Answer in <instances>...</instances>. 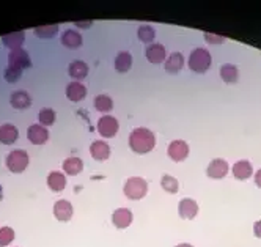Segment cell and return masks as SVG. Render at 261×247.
I'll return each mask as SVG.
<instances>
[{
  "instance_id": "cell-1",
  "label": "cell",
  "mask_w": 261,
  "mask_h": 247,
  "mask_svg": "<svg viewBox=\"0 0 261 247\" xmlns=\"http://www.w3.org/2000/svg\"><path fill=\"white\" fill-rule=\"evenodd\" d=\"M156 145V137L154 134L146 128H137L130 132L129 137V146L133 148L136 153L143 155V153H150Z\"/></svg>"
},
{
  "instance_id": "cell-2",
  "label": "cell",
  "mask_w": 261,
  "mask_h": 247,
  "mask_svg": "<svg viewBox=\"0 0 261 247\" xmlns=\"http://www.w3.org/2000/svg\"><path fill=\"white\" fill-rule=\"evenodd\" d=\"M211 66V54L203 49V47H198L195 51L191 52V57H189V68L195 72H206Z\"/></svg>"
},
{
  "instance_id": "cell-3",
  "label": "cell",
  "mask_w": 261,
  "mask_h": 247,
  "mask_svg": "<svg viewBox=\"0 0 261 247\" xmlns=\"http://www.w3.org/2000/svg\"><path fill=\"white\" fill-rule=\"evenodd\" d=\"M146 192H148V183L140 177L129 178L124 184V195L130 200H140L146 195Z\"/></svg>"
},
{
  "instance_id": "cell-4",
  "label": "cell",
  "mask_w": 261,
  "mask_h": 247,
  "mask_svg": "<svg viewBox=\"0 0 261 247\" xmlns=\"http://www.w3.org/2000/svg\"><path fill=\"white\" fill-rule=\"evenodd\" d=\"M29 165V155L24 150H14L7 158V167L13 174H22Z\"/></svg>"
},
{
  "instance_id": "cell-5",
  "label": "cell",
  "mask_w": 261,
  "mask_h": 247,
  "mask_svg": "<svg viewBox=\"0 0 261 247\" xmlns=\"http://www.w3.org/2000/svg\"><path fill=\"white\" fill-rule=\"evenodd\" d=\"M98 132L102 137H106V139L114 137L118 132V120L114 118V117H110V115H106V117L99 118V121H98Z\"/></svg>"
},
{
  "instance_id": "cell-6",
  "label": "cell",
  "mask_w": 261,
  "mask_h": 247,
  "mask_svg": "<svg viewBox=\"0 0 261 247\" xmlns=\"http://www.w3.org/2000/svg\"><path fill=\"white\" fill-rule=\"evenodd\" d=\"M189 155V145L186 143L184 140H173L170 145H169V156L176 161V162H181L188 158Z\"/></svg>"
},
{
  "instance_id": "cell-7",
  "label": "cell",
  "mask_w": 261,
  "mask_h": 247,
  "mask_svg": "<svg viewBox=\"0 0 261 247\" xmlns=\"http://www.w3.org/2000/svg\"><path fill=\"white\" fill-rule=\"evenodd\" d=\"M8 65L10 66H17V68H30L32 62H30V57L25 51L22 49H17V51H11L8 55Z\"/></svg>"
},
{
  "instance_id": "cell-8",
  "label": "cell",
  "mask_w": 261,
  "mask_h": 247,
  "mask_svg": "<svg viewBox=\"0 0 261 247\" xmlns=\"http://www.w3.org/2000/svg\"><path fill=\"white\" fill-rule=\"evenodd\" d=\"M27 137L32 143L35 145H41L49 139V131L43 125H32L27 129Z\"/></svg>"
},
{
  "instance_id": "cell-9",
  "label": "cell",
  "mask_w": 261,
  "mask_h": 247,
  "mask_svg": "<svg viewBox=\"0 0 261 247\" xmlns=\"http://www.w3.org/2000/svg\"><path fill=\"white\" fill-rule=\"evenodd\" d=\"M206 174L210 178H223L227 174H228V162L223 161V159H214L211 161V164L208 165L206 168Z\"/></svg>"
},
{
  "instance_id": "cell-10",
  "label": "cell",
  "mask_w": 261,
  "mask_h": 247,
  "mask_svg": "<svg viewBox=\"0 0 261 247\" xmlns=\"http://www.w3.org/2000/svg\"><path fill=\"white\" fill-rule=\"evenodd\" d=\"M178 213L182 219H194L198 213V205L192 199H184L178 205Z\"/></svg>"
},
{
  "instance_id": "cell-11",
  "label": "cell",
  "mask_w": 261,
  "mask_h": 247,
  "mask_svg": "<svg viewBox=\"0 0 261 247\" xmlns=\"http://www.w3.org/2000/svg\"><path fill=\"white\" fill-rule=\"evenodd\" d=\"M54 214L60 222H68L72 217V205L68 200H59L54 205Z\"/></svg>"
},
{
  "instance_id": "cell-12",
  "label": "cell",
  "mask_w": 261,
  "mask_h": 247,
  "mask_svg": "<svg viewBox=\"0 0 261 247\" xmlns=\"http://www.w3.org/2000/svg\"><path fill=\"white\" fill-rule=\"evenodd\" d=\"M146 59L150 63H162L165 60V47L159 43H154V44H150L146 47Z\"/></svg>"
},
{
  "instance_id": "cell-13",
  "label": "cell",
  "mask_w": 261,
  "mask_h": 247,
  "mask_svg": "<svg viewBox=\"0 0 261 247\" xmlns=\"http://www.w3.org/2000/svg\"><path fill=\"white\" fill-rule=\"evenodd\" d=\"M24 40H25V33L24 32H13V33H8L2 38V43L10 47L11 51H17L21 49V46L24 44Z\"/></svg>"
},
{
  "instance_id": "cell-14",
  "label": "cell",
  "mask_w": 261,
  "mask_h": 247,
  "mask_svg": "<svg viewBox=\"0 0 261 247\" xmlns=\"http://www.w3.org/2000/svg\"><path fill=\"white\" fill-rule=\"evenodd\" d=\"M90 153L96 161H106L110 156V146L102 140H96V142L91 143Z\"/></svg>"
},
{
  "instance_id": "cell-15",
  "label": "cell",
  "mask_w": 261,
  "mask_h": 247,
  "mask_svg": "<svg viewBox=\"0 0 261 247\" xmlns=\"http://www.w3.org/2000/svg\"><path fill=\"white\" fill-rule=\"evenodd\" d=\"M19 137V131L13 125H2L0 126V142L5 145H11Z\"/></svg>"
},
{
  "instance_id": "cell-16",
  "label": "cell",
  "mask_w": 261,
  "mask_h": 247,
  "mask_svg": "<svg viewBox=\"0 0 261 247\" xmlns=\"http://www.w3.org/2000/svg\"><path fill=\"white\" fill-rule=\"evenodd\" d=\"M112 220H114V225L117 229H126V227H129L130 222H133V213L129 210H124V208H120V210H117L114 216H112Z\"/></svg>"
},
{
  "instance_id": "cell-17",
  "label": "cell",
  "mask_w": 261,
  "mask_h": 247,
  "mask_svg": "<svg viewBox=\"0 0 261 247\" xmlns=\"http://www.w3.org/2000/svg\"><path fill=\"white\" fill-rule=\"evenodd\" d=\"M87 94V88L81 84V82H71L68 87H66V96L68 100L77 103V101H82Z\"/></svg>"
},
{
  "instance_id": "cell-18",
  "label": "cell",
  "mask_w": 261,
  "mask_h": 247,
  "mask_svg": "<svg viewBox=\"0 0 261 247\" xmlns=\"http://www.w3.org/2000/svg\"><path fill=\"white\" fill-rule=\"evenodd\" d=\"M252 174H253V168L249 161H238L233 165V175L238 180H247L252 177Z\"/></svg>"
},
{
  "instance_id": "cell-19",
  "label": "cell",
  "mask_w": 261,
  "mask_h": 247,
  "mask_svg": "<svg viewBox=\"0 0 261 247\" xmlns=\"http://www.w3.org/2000/svg\"><path fill=\"white\" fill-rule=\"evenodd\" d=\"M10 103L14 109H27L32 104V98L27 91H14L11 94Z\"/></svg>"
},
{
  "instance_id": "cell-20",
  "label": "cell",
  "mask_w": 261,
  "mask_h": 247,
  "mask_svg": "<svg viewBox=\"0 0 261 247\" xmlns=\"http://www.w3.org/2000/svg\"><path fill=\"white\" fill-rule=\"evenodd\" d=\"M182 65H184L182 54L173 52V54H170L169 60L165 62V71H167V72H170V74H176L178 71L182 69Z\"/></svg>"
},
{
  "instance_id": "cell-21",
  "label": "cell",
  "mask_w": 261,
  "mask_h": 247,
  "mask_svg": "<svg viewBox=\"0 0 261 247\" xmlns=\"http://www.w3.org/2000/svg\"><path fill=\"white\" fill-rule=\"evenodd\" d=\"M47 186L50 187V191H54V192L63 191L65 186H66L65 175L60 174V172H52V174H49V177H47Z\"/></svg>"
},
{
  "instance_id": "cell-22",
  "label": "cell",
  "mask_w": 261,
  "mask_h": 247,
  "mask_svg": "<svg viewBox=\"0 0 261 247\" xmlns=\"http://www.w3.org/2000/svg\"><path fill=\"white\" fill-rule=\"evenodd\" d=\"M62 43L69 49H76V47L82 46V36L76 30H66L62 36Z\"/></svg>"
},
{
  "instance_id": "cell-23",
  "label": "cell",
  "mask_w": 261,
  "mask_h": 247,
  "mask_svg": "<svg viewBox=\"0 0 261 247\" xmlns=\"http://www.w3.org/2000/svg\"><path fill=\"white\" fill-rule=\"evenodd\" d=\"M220 78L223 79V82H227V84H236L238 78H239L238 68L234 65H231V63L222 65V68H220Z\"/></svg>"
},
{
  "instance_id": "cell-24",
  "label": "cell",
  "mask_w": 261,
  "mask_h": 247,
  "mask_svg": "<svg viewBox=\"0 0 261 247\" xmlns=\"http://www.w3.org/2000/svg\"><path fill=\"white\" fill-rule=\"evenodd\" d=\"M82 168H84V162H82V159H79V158H68V159L63 162V170H65V172H66L68 175H71V177L81 174V172H82Z\"/></svg>"
},
{
  "instance_id": "cell-25",
  "label": "cell",
  "mask_w": 261,
  "mask_h": 247,
  "mask_svg": "<svg viewBox=\"0 0 261 247\" xmlns=\"http://www.w3.org/2000/svg\"><path fill=\"white\" fill-rule=\"evenodd\" d=\"M68 71H69L71 78H74V79H84L85 76L88 74V66H87V63L77 60V62H72L69 65Z\"/></svg>"
},
{
  "instance_id": "cell-26",
  "label": "cell",
  "mask_w": 261,
  "mask_h": 247,
  "mask_svg": "<svg viewBox=\"0 0 261 247\" xmlns=\"http://www.w3.org/2000/svg\"><path fill=\"white\" fill-rule=\"evenodd\" d=\"M133 65V55L129 52H120L115 59V69L118 72H126Z\"/></svg>"
},
{
  "instance_id": "cell-27",
  "label": "cell",
  "mask_w": 261,
  "mask_h": 247,
  "mask_svg": "<svg viewBox=\"0 0 261 247\" xmlns=\"http://www.w3.org/2000/svg\"><path fill=\"white\" fill-rule=\"evenodd\" d=\"M161 184H162V189L167 192H170V194H175L178 192V189H179V183L176 178L170 177V175H164L162 180H161Z\"/></svg>"
},
{
  "instance_id": "cell-28",
  "label": "cell",
  "mask_w": 261,
  "mask_h": 247,
  "mask_svg": "<svg viewBox=\"0 0 261 247\" xmlns=\"http://www.w3.org/2000/svg\"><path fill=\"white\" fill-rule=\"evenodd\" d=\"M95 107L99 110V112H109L114 107V101H112L107 94H99L95 100Z\"/></svg>"
},
{
  "instance_id": "cell-29",
  "label": "cell",
  "mask_w": 261,
  "mask_h": 247,
  "mask_svg": "<svg viewBox=\"0 0 261 247\" xmlns=\"http://www.w3.org/2000/svg\"><path fill=\"white\" fill-rule=\"evenodd\" d=\"M139 40L143 43H151L154 40V29L151 26H140L139 27Z\"/></svg>"
},
{
  "instance_id": "cell-30",
  "label": "cell",
  "mask_w": 261,
  "mask_h": 247,
  "mask_svg": "<svg viewBox=\"0 0 261 247\" xmlns=\"http://www.w3.org/2000/svg\"><path fill=\"white\" fill-rule=\"evenodd\" d=\"M59 32V26H43V27H36L35 29V35L40 38H52Z\"/></svg>"
},
{
  "instance_id": "cell-31",
  "label": "cell",
  "mask_w": 261,
  "mask_h": 247,
  "mask_svg": "<svg viewBox=\"0 0 261 247\" xmlns=\"http://www.w3.org/2000/svg\"><path fill=\"white\" fill-rule=\"evenodd\" d=\"M21 76H22V69L21 68H17V66H10L5 69V81L13 84L16 82L17 79H21Z\"/></svg>"
},
{
  "instance_id": "cell-32",
  "label": "cell",
  "mask_w": 261,
  "mask_h": 247,
  "mask_svg": "<svg viewBox=\"0 0 261 247\" xmlns=\"http://www.w3.org/2000/svg\"><path fill=\"white\" fill-rule=\"evenodd\" d=\"M38 118L43 126H50L55 121V112L52 109H43V110H40Z\"/></svg>"
},
{
  "instance_id": "cell-33",
  "label": "cell",
  "mask_w": 261,
  "mask_h": 247,
  "mask_svg": "<svg viewBox=\"0 0 261 247\" xmlns=\"http://www.w3.org/2000/svg\"><path fill=\"white\" fill-rule=\"evenodd\" d=\"M13 239H14L13 229H10V227H2V229H0V247L8 245Z\"/></svg>"
},
{
  "instance_id": "cell-34",
  "label": "cell",
  "mask_w": 261,
  "mask_h": 247,
  "mask_svg": "<svg viewBox=\"0 0 261 247\" xmlns=\"http://www.w3.org/2000/svg\"><path fill=\"white\" fill-rule=\"evenodd\" d=\"M204 40H206L210 44H220L225 41V36H219V35H213V33H204Z\"/></svg>"
},
{
  "instance_id": "cell-35",
  "label": "cell",
  "mask_w": 261,
  "mask_h": 247,
  "mask_svg": "<svg viewBox=\"0 0 261 247\" xmlns=\"http://www.w3.org/2000/svg\"><path fill=\"white\" fill-rule=\"evenodd\" d=\"M253 235L256 238H261V220H258V222L253 224Z\"/></svg>"
},
{
  "instance_id": "cell-36",
  "label": "cell",
  "mask_w": 261,
  "mask_h": 247,
  "mask_svg": "<svg viewBox=\"0 0 261 247\" xmlns=\"http://www.w3.org/2000/svg\"><path fill=\"white\" fill-rule=\"evenodd\" d=\"M255 183H256V186L258 187H261V168L256 172V177H255Z\"/></svg>"
},
{
  "instance_id": "cell-37",
  "label": "cell",
  "mask_w": 261,
  "mask_h": 247,
  "mask_svg": "<svg viewBox=\"0 0 261 247\" xmlns=\"http://www.w3.org/2000/svg\"><path fill=\"white\" fill-rule=\"evenodd\" d=\"M76 26L77 27H88V26H91V22H76Z\"/></svg>"
},
{
  "instance_id": "cell-38",
  "label": "cell",
  "mask_w": 261,
  "mask_h": 247,
  "mask_svg": "<svg viewBox=\"0 0 261 247\" xmlns=\"http://www.w3.org/2000/svg\"><path fill=\"white\" fill-rule=\"evenodd\" d=\"M176 247H194V245H191V244H179V245H176Z\"/></svg>"
}]
</instances>
